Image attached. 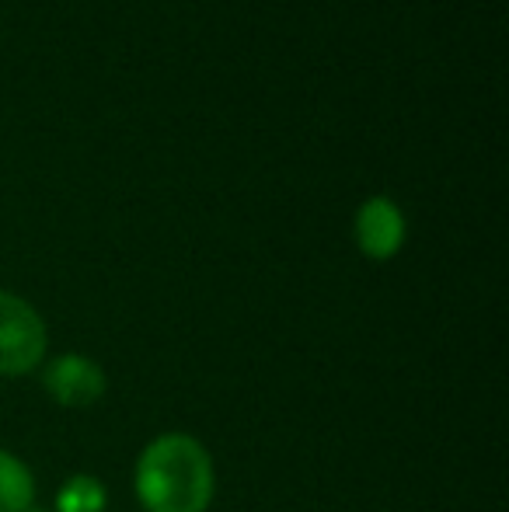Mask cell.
<instances>
[{
    "label": "cell",
    "mask_w": 509,
    "mask_h": 512,
    "mask_svg": "<svg viewBox=\"0 0 509 512\" xmlns=\"http://www.w3.org/2000/svg\"><path fill=\"white\" fill-rule=\"evenodd\" d=\"M136 495L147 512H206L213 499V460L182 432L157 436L136 460Z\"/></svg>",
    "instance_id": "cell-1"
},
{
    "label": "cell",
    "mask_w": 509,
    "mask_h": 512,
    "mask_svg": "<svg viewBox=\"0 0 509 512\" xmlns=\"http://www.w3.org/2000/svg\"><path fill=\"white\" fill-rule=\"evenodd\" d=\"M46 324L28 300L0 290V373L25 377L46 356Z\"/></svg>",
    "instance_id": "cell-2"
},
{
    "label": "cell",
    "mask_w": 509,
    "mask_h": 512,
    "mask_svg": "<svg viewBox=\"0 0 509 512\" xmlns=\"http://www.w3.org/2000/svg\"><path fill=\"white\" fill-rule=\"evenodd\" d=\"M42 387L46 394L63 408H91L105 398V370L88 356H56L53 363L42 370Z\"/></svg>",
    "instance_id": "cell-3"
},
{
    "label": "cell",
    "mask_w": 509,
    "mask_h": 512,
    "mask_svg": "<svg viewBox=\"0 0 509 512\" xmlns=\"http://www.w3.org/2000/svg\"><path fill=\"white\" fill-rule=\"evenodd\" d=\"M356 244L367 258L387 262L405 244V216L401 209L384 196H374L356 213Z\"/></svg>",
    "instance_id": "cell-4"
},
{
    "label": "cell",
    "mask_w": 509,
    "mask_h": 512,
    "mask_svg": "<svg viewBox=\"0 0 509 512\" xmlns=\"http://www.w3.org/2000/svg\"><path fill=\"white\" fill-rule=\"evenodd\" d=\"M35 478L14 453L0 450V512H32Z\"/></svg>",
    "instance_id": "cell-5"
},
{
    "label": "cell",
    "mask_w": 509,
    "mask_h": 512,
    "mask_svg": "<svg viewBox=\"0 0 509 512\" xmlns=\"http://www.w3.org/2000/svg\"><path fill=\"white\" fill-rule=\"evenodd\" d=\"M105 506H109V492L91 474H74L56 495V509L60 512H102Z\"/></svg>",
    "instance_id": "cell-6"
}]
</instances>
